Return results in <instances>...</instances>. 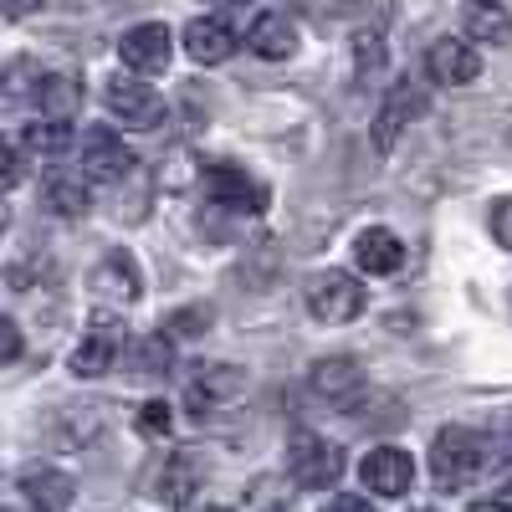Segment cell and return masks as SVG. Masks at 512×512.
<instances>
[{"label":"cell","mask_w":512,"mask_h":512,"mask_svg":"<svg viewBox=\"0 0 512 512\" xmlns=\"http://www.w3.org/2000/svg\"><path fill=\"white\" fill-rule=\"evenodd\" d=\"M487 466V441L477 431H466V425H446L431 446V477L441 492H461L482 477Z\"/></svg>","instance_id":"1"},{"label":"cell","mask_w":512,"mask_h":512,"mask_svg":"<svg viewBox=\"0 0 512 512\" xmlns=\"http://www.w3.org/2000/svg\"><path fill=\"white\" fill-rule=\"evenodd\" d=\"M287 472H292L297 487L323 492V487H333L338 477H344V451H338L333 441H323L318 431H292V441H287Z\"/></svg>","instance_id":"2"},{"label":"cell","mask_w":512,"mask_h":512,"mask_svg":"<svg viewBox=\"0 0 512 512\" xmlns=\"http://www.w3.org/2000/svg\"><path fill=\"white\" fill-rule=\"evenodd\" d=\"M303 297H308V313L318 318V323H349V318H359L364 313V287H359V277H349V272H313L308 277V287H303Z\"/></svg>","instance_id":"3"},{"label":"cell","mask_w":512,"mask_h":512,"mask_svg":"<svg viewBox=\"0 0 512 512\" xmlns=\"http://www.w3.org/2000/svg\"><path fill=\"white\" fill-rule=\"evenodd\" d=\"M123 349H128V333L118 328V318L98 313V318H93V328L82 333V344L72 349V374L98 379V374H108V369L118 364V354H123Z\"/></svg>","instance_id":"4"},{"label":"cell","mask_w":512,"mask_h":512,"mask_svg":"<svg viewBox=\"0 0 512 512\" xmlns=\"http://www.w3.org/2000/svg\"><path fill=\"white\" fill-rule=\"evenodd\" d=\"M118 57H123V67L154 77V72L169 67V57H175V36H169L164 21H144V26H134V31H123Z\"/></svg>","instance_id":"5"},{"label":"cell","mask_w":512,"mask_h":512,"mask_svg":"<svg viewBox=\"0 0 512 512\" xmlns=\"http://www.w3.org/2000/svg\"><path fill=\"white\" fill-rule=\"evenodd\" d=\"M103 103L108 113L123 123V128H159L164 123V98L154 88H144V82H108L103 88Z\"/></svg>","instance_id":"6"},{"label":"cell","mask_w":512,"mask_h":512,"mask_svg":"<svg viewBox=\"0 0 512 512\" xmlns=\"http://www.w3.org/2000/svg\"><path fill=\"white\" fill-rule=\"evenodd\" d=\"M200 185H205V195L216 200V205H226V210H262V200H267V190L256 185L246 169H236V164H205L200 169Z\"/></svg>","instance_id":"7"},{"label":"cell","mask_w":512,"mask_h":512,"mask_svg":"<svg viewBox=\"0 0 512 512\" xmlns=\"http://www.w3.org/2000/svg\"><path fill=\"white\" fill-rule=\"evenodd\" d=\"M134 164H139V159H134V149H128L118 134H108V128H93V134L82 139V175L98 180V185L123 180Z\"/></svg>","instance_id":"8"},{"label":"cell","mask_w":512,"mask_h":512,"mask_svg":"<svg viewBox=\"0 0 512 512\" xmlns=\"http://www.w3.org/2000/svg\"><path fill=\"white\" fill-rule=\"evenodd\" d=\"M200 487H205V456H200L195 446H180L175 456L164 461V472H159V492H154V497H159L164 507H175V512H180V507H190V502H195V492H200Z\"/></svg>","instance_id":"9"},{"label":"cell","mask_w":512,"mask_h":512,"mask_svg":"<svg viewBox=\"0 0 512 512\" xmlns=\"http://www.w3.org/2000/svg\"><path fill=\"white\" fill-rule=\"evenodd\" d=\"M246 390V374L236 364H200V374L185 384V405L195 415H210V410H221L226 400H236Z\"/></svg>","instance_id":"10"},{"label":"cell","mask_w":512,"mask_h":512,"mask_svg":"<svg viewBox=\"0 0 512 512\" xmlns=\"http://www.w3.org/2000/svg\"><path fill=\"white\" fill-rule=\"evenodd\" d=\"M21 497L31 512H67L72 497H77V482L62 472V466H47V461H36L21 472Z\"/></svg>","instance_id":"11"},{"label":"cell","mask_w":512,"mask_h":512,"mask_svg":"<svg viewBox=\"0 0 512 512\" xmlns=\"http://www.w3.org/2000/svg\"><path fill=\"white\" fill-rule=\"evenodd\" d=\"M359 477H364V487L379 492V497H405L410 482H415V461H410V451H400V446H379V451L364 456Z\"/></svg>","instance_id":"12"},{"label":"cell","mask_w":512,"mask_h":512,"mask_svg":"<svg viewBox=\"0 0 512 512\" xmlns=\"http://www.w3.org/2000/svg\"><path fill=\"white\" fill-rule=\"evenodd\" d=\"M425 67H431L436 82H446V88H466V82L482 77V52L472 47V41H436L431 57H425Z\"/></svg>","instance_id":"13"},{"label":"cell","mask_w":512,"mask_h":512,"mask_svg":"<svg viewBox=\"0 0 512 512\" xmlns=\"http://www.w3.org/2000/svg\"><path fill=\"white\" fill-rule=\"evenodd\" d=\"M308 384H313V395L349 405V400L364 390V369H359V359H349V354H328V359H318V364L308 369Z\"/></svg>","instance_id":"14"},{"label":"cell","mask_w":512,"mask_h":512,"mask_svg":"<svg viewBox=\"0 0 512 512\" xmlns=\"http://www.w3.org/2000/svg\"><path fill=\"white\" fill-rule=\"evenodd\" d=\"M185 52L200 62V67H216L236 52V31L221 21V16H195L185 26Z\"/></svg>","instance_id":"15"},{"label":"cell","mask_w":512,"mask_h":512,"mask_svg":"<svg viewBox=\"0 0 512 512\" xmlns=\"http://www.w3.org/2000/svg\"><path fill=\"white\" fill-rule=\"evenodd\" d=\"M354 256H359V267H364L369 277H390V272L405 267V241H400L390 226H369V231H359Z\"/></svg>","instance_id":"16"},{"label":"cell","mask_w":512,"mask_h":512,"mask_svg":"<svg viewBox=\"0 0 512 512\" xmlns=\"http://www.w3.org/2000/svg\"><path fill=\"white\" fill-rule=\"evenodd\" d=\"M246 47H251L256 57H267V62H287V57L297 52V26H292L282 11H267V16L251 21Z\"/></svg>","instance_id":"17"},{"label":"cell","mask_w":512,"mask_h":512,"mask_svg":"<svg viewBox=\"0 0 512 512\" xmlns=\"http://www.w3.org/2000/svg\"><path fill=\"white\" fill-rule=\"evenodd\" d=\"M461 26H466L472 41H492V47H507L512 41V16H507V6H497V0H466Z\"/></svg>","instance_id":"18"},{"label":"cell","mask_w":512,"mask_h":512,"mask_svg":"<svg viewBox=\"0 0 512 512\" xmlns=\"http://www.w3.org/2000/svg\"><path fill=\"white\" fill-rule=\"evenodd\" d=\"M93 287L108 292V297H123V303H134V297L144 292L134 256H128V251H108V256H103V267H98V277H93Z\"/></svg>","instance_id":"19"},{"label":"cell","mask_w":512,"mask_h":512,"mask_svg":"<svg viewBox=\"0 0 512 512\" xmlns=\"http://www.w3.org/2000/svg\"><path fill=\"white\" fill-rule=\"evenodd\" d=\"M21 144H26V154H67L72 149V123L67 118H36V123H26V134H21Z\"/></svg>","instance_id":"20"},{"label":"cell","mask_w":512,"mask_h":512,"mask_svg":"<svg viewBox=\"0 0 512 512\" xmlns=\"http://www.w3.org/2000/svg\"><path fill=\"white\" fill-rule=\"evenodd\" d=\"M415 113V98H410V88H395L390 93V103L379 108V118H374V144L390 154L395 149V139H400V128H405V118Z\"/></svg>","instance_id":"21"},{"label":"cell","mask_w":512,"mask_h":512,"mask_svg":"<svg viewBox=\"0 0 512 512\" xmlns=\"http://www.w3.org/2000/svg\"><path fill=\"white\" fill-rule=\"evenodd\" d=\"M379 72H384V36L369 31V26H359V36H354V77L359 82H374Z\"/></svg>","instance_id":"22"},{"label":"cell","mask_w":512,"mask_h":512,"mask_svg":"<svg viewBox=\"0 0 512 512\" xmlns=\"http://www.w3.org/2000/svg\"><path fill=\"white\" fill-rule=\"evenodd\" d=\"M47 205L57 210L62 221L88 216V185H82V180H52V185H47Z\"/></svg>","instance_id":"23"},{"label":"cell","mask_w":512,"mask_h":512,"mask_svg":"<svg viewBox=\"0 0 512 512\" xmlns=\"http://www.w3.org/2000/svg\"><path fill=\"white\" fill-rule=\"evenodd\" d=\"M128 354H134V369L139 374H164L169 369V338L154 333V338H144V344H134Z\"/></svg>","instance_id":"24"},{"label":"cell","mask_w":512,"mask_h":512,"mask_svg":"<svg viewBox=\"0 0 512 512\" xmlns=\"http://www.w3.org/2000/svg\"><path fill=\"white\" fill-rule=\"evenodd\" d=\"M36 98H41V103L52 108L47 118H67V113H72V98H77V93L67 88V77H47V88H41Z\"/></svg>","instance_id":"25"},{"label":"cell","mask_w":512,"mask_h":512,"mask_svg":"<svg viewBox=\"0 0 512 512\" xmlns=\"http://www.w3.org/2000/svg\"><path fill=\"white\" fill-rule=\"evenodd\" d=\"M139 431H144V436H169V405H164V400L139 405Z\"/></svg>","instance_id":"26"},{"label":"cell","mask_w":512,"mask_h":512,"mask_svg":"<svg viewBox=\"0 0 512 512\" xmlns=\"http://www.w3.org/2000/svg\"><path fill=\"white\" fill-rule=\"evenodd\" d=\"M487 226H492V241L512 251V200H492V216H487Z\"/></svg>","instance_id":"27"},{"label":"cell","mask_w":512,"mask_h":512,"mask_svg":"<svg viewBox=\"0 0 512 512\" xmlns=\"http://www.w3.org/2000/svg\"><path fill=\"white\" fill-rule=\"evenodd\" d=\"M169 328H175V333H205L210 328V308H190V313H175V318H169Z\"/></svg>","instance_id":"28"},{"label":"cell","mask_w":512,"mask_h":512,"mask_svg":"<svg viewBox=\"0 0 512 512\" xmlns=\"http://www.w3.org/2000/svg\"><path fill=\"white\" fill-rule=\"evenodd\" d=\"M16 180H21V154L0 139V190H11Z\"/></svg>","instance_id":"29"},{"label":"cell","mask_w":512,"mask_h":512,"mask_svg":"<svg viewBox=\"0 0 512 512\" xmlns=\"http://www.w3.org/2000/svg\"><path fill=\"white\" fill-rule=\"evenodd\" d=\"M11 359H21V328L11 318H0V364H11Z\"/></svg>","instance_id":"30"},{"label":"cell","mask_w":512,"mask_h":512,"mask_svg":"<svg viewBox=\"0 0 512 512\" xmlns=\"http://www.w3.org/2000/svg\"><path fill=\"white\" fill-rule=\"evenodd\" d=\"M323 512H374V502H369V497H359V492H338Z\"/></svg>","instance_id":"31"},{"label":"cell","mask_w":512,"mask_h":512,"mask_svg":"<svg viewBox=\"0 0 512 512\" xmlns=\"http://www.w3.org/2000/svg\"><path fill=\"white\" fill-rule=\"evenodd\" d=\"M47 0H0V16H11V21H26V16H36Z\"/></svg>","instance_id":"32"},{"label":"cell","mask_w":512,"mask_h":512,"mask_svg":"<svg viewBox=\"0 0 512 512\" xmlns=\"http://www.w3.org/2000/svg\"><path fill=\"white\" fill-rule=\"evenodd\" d=\"M492 502H497V512H512V482H507V487H502Z\"/></svg>","instance_id":"33"},{"label":"cell","mask_w":512,"mask_h":512,"mask_svg":"<svg viewBox=\"0 0 512 512\" xmlns=\"http://www.w3.org/2000/svg\"><path fill=\"white\" fill-rule=\"evenodd\" d=\"M472 512H497V502H477V507H472Z\"/></svg>","instance_id":"34"},{"label":"cell","mask_w":512,"mask_h":512,"mask_svg":"<svg viewBox=\"0 0 512 512\" xmlns=\"http://www.w3.org/2000/svg\"><path fill=\"white\" fill-rule=\"evenodd\" d=\"M0 231H6V205H0Z\"/></svg>","instance_id":"35"},{"label":"cell","mask_w":512,"mask_h":512,"mask_svg":"<svg viewBox=\"0 0 512 512\" xmlns=\"http://www.w3.org/2000/svg\"><path fill=\"white\" fill-rule=\"evenodd\" d=\"M205 512H231V507H205Z\"/></svg>","instance_id":"36"}]
</instances>
